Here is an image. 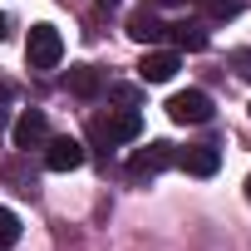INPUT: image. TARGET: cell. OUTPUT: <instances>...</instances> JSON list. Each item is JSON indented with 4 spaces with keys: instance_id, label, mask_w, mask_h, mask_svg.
Wrapping results in <instances>:
<instances>
[{
    "instance_id": "cell-8",
    "label": "cell",
    "mask_w": 251,
    "mask_h": 251,
    "mask_svg": "<svg viewBox=\"0 0 251 251\" xmlns=\"http://www.w3.org/2000/svg\"><path fill=\"white\" fill-rule=\"evenodd\" d=\"M50 143V123H45V113L40 108H25L20 118H15V148H45Z\"/></svg>"
},
{
    "instance_id": "cell-12",
    "label": "cell",
    "mask_w": 251,
    "mask_h": 251,
    "mask_svg": "<svg viewBox=\"0 0 251 251\" xmlns=\"http://www.w3.org/2000/svg\"><path fill=\"white\" fill-rule=\"evenodd\" d=\"M0 177H5V182H10V187H15L20 197H35V192H40L35 173H30V168H25L20 158H10V163H0Z\"/></svg>"
},
{
    "instance_id": "cell-9",
    "label": "cell",
    "mask_w": 251,
    "mask_h": 251,
    "mask_svg": "<svg viewBox=\"0 0 251 251\" xmlns=\"http://www.w3.org/2000/svg\"><path fill=\"white\" fill-rule=\"evenodd\" d=\"M128 35H133L138 45H158V40L168 35V25L153 15V5H143V10H133V15H128Z\"/></svg>"
},
{
    "instance_id": "cell-17",
    "label": "cell",
    "mask_w": 251,
    "mask_h": 251,
    "mask_svg": "<svg viewBox=\"0 0 251 251\" xmlns=\"http://www.w3.org/2000/svg\"><path fill=\"white\" fill-rule=\"evenodd\" d=\"M153 5H182V0H153Z\"/></svg>"
},
{
    "instance_id": "cell-3",
    "label": "cell",
    "mask_w": 251,
    "mask_h": 251,
    "mask_svg": "<svg viewBox=\"0 0 251 251\" xmlns=\"http://www.w3.org/2000/svg\"><path fill=\"white\" fill-rule=\"evenodd\" d=\"M168 118L173 123H207L212 118V99L202 89H182V94L168 99Z\"/></svg>"
},
{
    "instance_id": "cell-4",
    "label": "cell",
    "mask_w": 251,
    "mask_h": 251,
    "mask_svg": "<svg viewBox=\"0 0 251 251\" xmlns=\"http://www.w3.org/2000/svg\"><path fill=\"white\" fill-rule=\"evenodd\" d=\"M84 158H89V148L79 138H50L45 143V168L50 173H74V168H84Z\"/></svg>"
},
{
    "instance_id": "cell-16",
    "label": "cell",
    "mask_w": 251,
    "mask_h": 251,
    "mask_svg": "<svg viewBox=\"0 0 251 251\" xmlns=\"http://www.w3.org/2000/svg\"><path fill=\"white\" fill-rule=\"evenodd\" d=\"M5 35H10V20H5V15H0V40H5Z\"/></svg>"
},
{
    "instance_id": "cell-14",
    "label": "cell",
    "mask_w": 251,
    "mask_h": 251,
    "mask_svg": "<svg viewBox=\"0 0 251 251\" xmlns=\"http://www.w3.org/2000/svg\"><path fill=\"white\" fill-rule=\"evenodd\" d=\"M197 5L207 10V20H231V15H241V0H197Z\"/></svg>"
},
{
    "instance_id": "cell-1",
    "label": "cell",
    "mask_w": 251,
    "mask_h": 251,
    "mask_svg": "<svg viewBox=\"0 0 251 251\" xmlns=\"http://www.w3.org/2000/svg\"><path fill=\"white\" fill-rule=\"evenodd\" d=\"M143 133V113L138 108H113V113H99L89 123V143L94 148H113V143H133Z\"/></svg>"
},
{
    "instance_id": "cell-7",
    "label": "cell",
    "mask_w": 251,
    "mask_h": 251,
    "mask_svg": "<svg viewBox=\"0 0 251 251\" xmlns=\"http://www.w3.org/2000/svg\"><path fill=\"white\" fill-rule=\"evenodd\" d=\"M173 163H177L182 173H192V177H212V173L222 168V153H217L212 143H192V148H182Z\"/></svg>"
},
{
    "instance_id": "cell-20",
    "label": "cell",
    "mask_w": 251,
    "mask_h": 251,
    "mask_svg": "<svg viewBox=\"0 0 251 251\" xmlns=\"http://www.w3.org/2000/svg\"><path fill=\"white\" fill-rule=\"evenodd\" d=\"M0 128H5V108H0Z\"/></svg>"
},
{
    "instance_id": "cell-2",
    "label": "cell",
    "mask_w": 251,
    "mask_h": 251,
    "mask_svg": "<svg viewBox=\"0 0 251 251\" xmlns=\"http://www.w3.org/2000/svg\"><path fill=\"white\" fill-rule=\"evenodd\" d=\"M25 59H30V69H54V64L64 59V35H59L54 25H30Z\"/></svg>"
},
{
    "instance_id": "cell-10",
    "label": "cell",
    "mask_w": 251,
    "mask_h": 251,
    "mask_svg": "<svg viewBox=\"0 0 251 251\" xmlns=\"http://www.w3.org/2000/svg\"><path fill=\"white\" fill-rule=\"evenodd\" d=\"M168 35H173V45L187 50V54L207 50V30H202V20H177V25H168Z\"/></svg>"
},
{
    "instance_id": "cell-6",
    "label": "cell",
    "mask_w": 251,
    "mask_h": 251,
    "mask_svg": "<svg viewBox=\"0 0 251 251\" xmlns=\"http://www.w3.org/2000/svg\"><path fill=\"white\" fill-rule=\"evenodd\" d=\"M173 158H177V148L158 138V143H148V148H138V153H133L128 173H133V177H158L163 168H173Z\"/></svg>"
},
{
    "instance_id": "cell-13",
    "label": "cell",
    "mask_w": 251,
    "mask_h": 251,
    "mask_svg": "<svg viewBox=\"0 0 251 251\" xmlns=\"http://www.w3.org/2000/svg\"><path fill=\"white\" fill-rule=\"evenodd\" d=\"M15 241H20V217L0 207V251H10Z\"/></svg>"
},
{
    "instance_id": "cell-5",
    "label": "cell",
    "mask_w": 251,
    "mask_h": 251,
    "mask_svg": "<svg viewBox=\"0 0 251 251\" xmlns=\"http://www.w3.org/2000/svg\"><path fill=\"white\" fill-rule=\"evenodd\" d=\"M177 69H182V54H177V50H148V54L138 59V79H143V84H168Z\"/></svg>"
},
{
    "instance_id": "cell-19",
    "label": "cell",
    "mask_w": 251,
    "mask_h": 251,
    "mask_svg": "<svg viewBox=\"0 0 251 251\" xmlns=\"http://www.w3.org/2000/svg\"><path fill=\"white\" fill-rule=\"evenodd\" d=\"M246 202H251V177H246Z\"/></svg>"
},
{
    "instance_id": "cell-18",
    "label": "cell",
    "mask_w": 251,
    "mask_h": 251,
    "mask_svg": "<svg viewBox=\"0 0 251 251\" xmlns=\"http://www.w3.org/2000/svg\"><path fill=\"white\" fill-rule=\"evenodd\" d=\"M99 5H103V10H113V5H118V0H99Z\"/></svg>"
},
{
    "instance_id": "cell-15",
    "label": "cell",
    "mask_w": 251,
    "mask_h": 251,
    "mask_svg": "<svg viewBox=\"0 0 251 251\" xmlns=\"http://www.w3.org/2000/svg\"><path fill=\"white\" fill-rule=\"evenodd\" d=\"M231 64H236V79H246V84H251V50H236V54H231Z\"/></svg>"
},
{
    "instance_id": "cell-11",
    "label": "cell",
    "mask_w": 251,
    "mask_h": 251,
    "mask_svg": "<svg viewBox=\"0 0 251 251\" xmlns=\"http://www.w3.org/2000/svg\"><path fill=\"white\" fill-rule=\"evenodd\" d=\"M69 94H79V99H99V94H103V74H99L94 64H74V69H69Z\"/></svg>"
}]
</instances>
